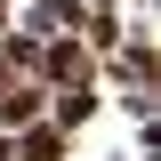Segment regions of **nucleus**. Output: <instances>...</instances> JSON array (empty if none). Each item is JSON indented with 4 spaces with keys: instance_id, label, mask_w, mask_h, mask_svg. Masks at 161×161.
<instances>
[{
    "instance_id": "nucleus-2",
    "label": "nucleus",
    "mask_w": 161,
    "mask_h": 161,
    "mask_svg": "<svg viewBox=\"0 0 161 161\" xmlns=\"http://www.w3.org/2000/svg\"><path fill=\"white\" fill-rule=\"evenodd\" d=\"M24 161H57V129H24Z\"/></svg>"
},
{
    "instance_id": "nucleus-1",
    "label": "nucleus",
    "mask_w": 161,
    "mask_h": 161,
    "mask_svg": "<svg viewBox=\"0 0 161 161\" xmlns=\"http://www.w3.org/2000/svg\"><path fill=\"white\" fill-rule=\"evenodd\" d=\"M89 113H97V97H89V80H73L57 97V129H73V121H89Z\"/></svg>"
}]
</instances>
